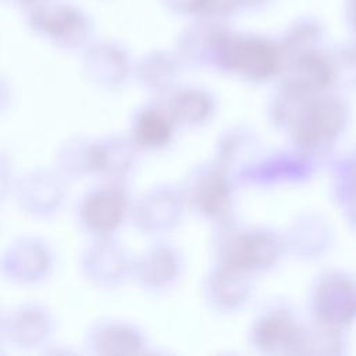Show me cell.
<instances>
[{"label":"cell","instance_id":"cell-13","mask_svg":"<svg viewBox=\"0 0 356 356\" xmlns=\"http://www.w3.org/2000/svg\"><path fill=\"white\" fill-rule=\"evenodd\" d=\"M178 267L175 252L167 246H157L138 261L136 277L147 288H163L175 280Z\"/></svg>","mask_w":356,"mask_h":356},{"label":"cell","instance_id":"cell-15","mask_svg":"<svg viewBox=\"0 0 356 356\" xmlns=\"http://www.w3.org/2000/svg\"><path fill=\"white\" fill-rule=\"evenodd\" d=\"M127 257L124 252L111 242L97 243L86 256L85 270L99 284H113L124 275Z\"/></svg>","mask_w":356,"mask_h":356},{"label":"cell","instance_id":"cell-7","mask_svg":"<svg viewBox=\"0 0 356 356\" xmlns=\"http://www.w3.org/2000/svg\"><path fill=\"white\" fill-rule=\"evenodd\" d=\"M175 124L167 107H146L135 117L131 140L139 149H161L170 143Z\"/></svg>","mask_w":356,"mask_h":356},{"label":"cell","instance_id":"cell-8","mask_svg":"<svg viewBox=\"0 0 356 356\" xmlns=\"http://www.w3.org/2000/svg\"><path fill=\"white\" fill-rule=\"evenodd\" d=\"M135 145L132 140L122 138H108L93 143L92 146V167L93 172L107 178L124 177L134 164Z\"/></svg>","mask_w":356,"mask_h":356},{"label":"cell","instance_id":"cell-11","mask_svg":"<svg viewBox=\"0 0 356 356\" xmlns=\"http://www.w3.org/2000/svg\"><path fill=\"white\" fill-rule=\"evenodd\" d=\"M89 345L96 353L121 355L140 352L145 341L142 334L134 327L118 323H108L93 328L89 335Z\"/></svg>","mask_w":356,"mask_h":356},{"label":"cell","instance_id":"cell-2","mask_svg":"<svg viewBox=\"0 0 356 356\" xmlns=\"http://www.w3.org/2000/svg\"><path fill=\"white\" fill-rule=\"evenodd\" d=\"M280 253V243L266 231H228L218 246L220 264L245 273L271 266Z\"/></svg>","mask_w":356,"mask_h":356},{"label":"cell","instance_id":"cell-6","mask_svg":"<svg viewBox=\"0 0 356 356\" xmlns=\"http://www.w3.org/2000/svg\"><path fill=\"white\" fill-rule=\"evenodd\" d=\"M33 26L47 38L63 44H76L86 36L85 17L71 7L57 6L35 11Z\"/></svg>","mask_w":356,"mask_h":356},{"label":"cell","instance_id":"cell-9","mask_svg":"<svg viewBox=\"0 0 356 356\" xmlns=\"http://www.w3.org/2000/svg\"><path fill=\"white\" fill-rule=\"evenodd\" d=\"M248 273L220 264L209 280V295L216 306L232 310L249 296Z\"/></svg>","mask_w":356,"mask_h":356},{"label":"cell","instance_id":"cell-20","mask_svg":"<svg viewBox=\"0 0 356 356\" xmlns=\"http://www.w3.org/2000/svg\"><path fill=\"white\" fill-rule=\"evenodd\" d=\"M253 145L254 140L249 134L243 131H232L220 145L218 165L228 172L234 164L243 160V156L241 154L248 156L253 150Z\"/></svg>","mask_w":356,"mask_h":356},{"label":"cell","instance_id":"cell-12","mask_svg":"<svg viewBox=\"0 0 356 356\" xmlns=\"http://www.w3.org/2000/svg\"><path fill=\"white\" fill-rule=\"evenodd\" d=\"M50 331V320L38 307H21L4 321V332L10 341L19 346H35Z\"/></svg>","mask_w":356,"mask_h":356},{"label":"cell","instance_id":"cell-18","mask_svg":"<svg viewBox=\"0 0 356 356\" xmlns=\"http://www.w3.org/2000/svg\"><path fill=\"white\" fill-rule=\"evenodd\" d=\"M139 81L150 90H167L175 79V65L165 57H150L139 65Z\"/></svg>","mask_w":356,"mask_h":356},{"label":"cell","instance_id":"cell-16","mask_svg":"<svg viewBox=\"0 0 356 356\" xmlns=\"http://www.w3.org/2000/svg\"><path fill=\"white\" fill-rule=\"evenodd\" d=\"M10 274L19 281H36L49 268V254L46 249L32 242H21L8 256Z\"/></svg>","mask_w":356,"mask_h":356},{"label":"cell","instance_id":"cell-10","mask_svg":"<svg viewBox=\"0 0 356 356\" xmlns=\"http://www.w3.org/2000/svg\"><path fill=\"white\" fill-rule=\"evenodd\" d=\"M138 224L147 231H161L175 224L181 211V197L167 189L154 191L138 206Z\"/></svg>","mask_w":356,"mask_h":356},{"label":"cell","instance_id":"cell-3","mask_svg":"<svg viewBox=\"0 0 356 356\" xmlns=\"http://www.w3.org/2000/svg\"><path fill=\"white\" fill-rule=\"evenodd\" d=\"M189 200L204 217L227 222L232 209V188L228 172L220 167L202 168L189 185Z\"/></svg>","mask_w":356,"mask_h":356},{"label":"cell","instance_id":"cell-14","mask_svg":"<svg viewBox=\"0 0 356 356\" xmlns=\"http://www.w3.org/2000/svg\"><path fill=\"white\" fill-rule=\"evenodd\" d=\"M174 121L184 127H196L207 121L214 110L210 95L200 89L177 92L167 106Z\"/></svg>","mask_w":356,"mask_h":356},{"label":"cell","instance_id":"cell-17","mask_svg":"<svg viewBox=\"0 0 356 356\" xmlns=\"http://www.w3.org/2000/svg\"><path fill=\"white\" fill-rule=\"evenodd\" d=\"M88 75L99 85L114 86L124 81L127 75V60L115 49H96L86 58Z\"/></svg>","mask_w":356,"mask_h":356},{"label":"cell","instance_id":"cell-19","mask_svg":"<svg viewBox=\"0 0 356 356\" xmlns=\"http://www.w3.org/2000/svg\"><path fill=\"white\" fill-rule=\"evenodd\" d=\"M92 146L83 139H74L68 142L60 153V164L68 175H82L93 172L92 167Z\"/></svg>","mask_w":356,"mask_h":356},{"label":"cell","instance_id":"cell-1","mask_svg":"<svg viewBox=\"0 0 356 356\" xmlns=\"http://www.w3.org/2000/svg\"><path fill=\"white\" fill-rule=\"evenodd\" d=\"M217 60L222 68L253 82L268 79L280 67L278 49L271 42L256 36L222 33Z\"/></svg>","mask_w":356,"mask_h":356},{"label":"cell","instance_id":"cell-4","mask_svg":"<svg viewBox=\"0 0 356 356\" xmlns=\"http://www.w3.org/2000/svg\"><path fill=\"white\" fill-rule=\"evenodd\" d=\"M127 207L128 197L124 189L115 185H106L88 195L82 204L81 216L88 231L106 236L122 222Z\"/></svg>","mask_w":356,"mask_h":356},{"label":"cell","instance_id":"cell-5","mask_svg":"<svg viewBox=\"0 0 356 356\" xmlns=\"http://www.w3.org/2000/svg\"><path fill=\"white\" fill-rule=\"evenodd\" d=\"M253 345L263 352H288L300 345L302 335L292 317L281 310L260 316L252 331Z\"/></svg>","mask_w":356,"mask_h":356},{"label":"cell","instance_id":"cell-21","mask_svg":"<svg viewBox=\"0 0 356 356\" xmlns=\"http://www.w3.org/2000/svg\"><path fill=\"white\" fill-rule=\"evenodd\" d=\"M243 3H249V4H257V3H261V0H241Z\"/></svg>","mask_w":356,"mask_h":356}]
</instances>
